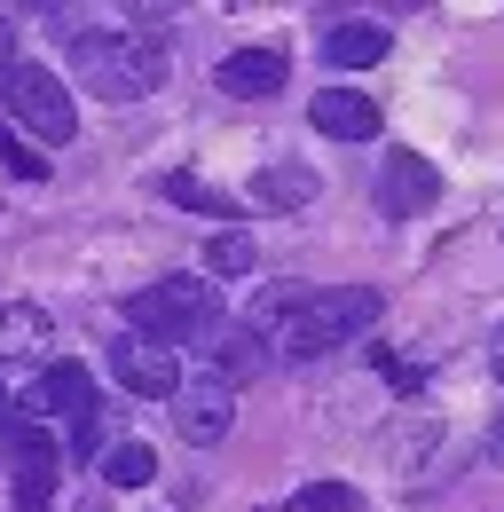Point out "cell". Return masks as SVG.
<instances>
[{
    "label": "cell",
    "mask_w": 504,
    "mask_h": 512,
    "mask_svg": "<svg viewBox=\"0 0 504 512\" xmlns=\"http://www.w3.org/2000/svg\"><path fill=\"white\" fill-rule=\"evenodd\" d=\"M213 87H221V95H237V103H260V95H276V87H284V56H276V48H237V56H221Z\"/></svg>",
    "instance_id": "cell-10"
},
{
    "label": "cell",
    "mask_w": 504,
    "mask_h": 512,
    "mask_svg": "<svg viewBox=\"0 0 504 512\" xmlns=\"http://www.w3.org/2000/svg\"><path fill=\"white\" fill-rule=\"evenodd\" d=\"M229 418H237V402H229V386H213V379H197L174 394V426H182V442H221L229 434Z\"/></svg>",
    "instance_id": "cell-9"
},
{
    "label": "cell",
    "mask_w": 504,
    "mask_h": 512,
    "mask_svg": "<svg viewBox=\"0 0 504 512\" xmlns=\"http://www.w3.org/2000/svg\"><path fill=\"white\" fill-rule=\"evenodd\" d=\"M87 402H95V379H87L79 363H48L40 386L24 394V418H32V410H63V418H71V410H87Z\"/></svg>",
    "instance_id": "cell-11"
},
{
    "label": "cell",
    "mask_w": 504,
    "mask_h": 512,
    "mask_svg": "<svg viewBox=\"0 0 504 512\" xmlns=\"http://www.w3.org/2000/svg\"><path fill=\"white\" fill-rule=\"evenodd\" d=\"M8 71H16V24L0 16V79H8Z\"/></svg>",
    "instance_id": "cell-21"
},
{
    "label": "cell",
    "mask_w": 504,
    "mask_h": 512,
    "mask_svg": "<svg viewBox=\"0 0 504 512\" xmlns=\"http://www.w3.org/2000/svg\"><path fill=\"white\" fill-rule=\"evenodd\" d=\"M497 371H504V323H497Z\"/></svg>",
    "instance_id": "cell-24"
},
{
    "label": "cell",
    "mask_w": 504,
    "mask_h": 512,
    "mask_svg": "<svg viewBox=\"0 0 504 512\" xmlns=\"http://www.w3.org/2000/svg\"><path fill=\"white\" fill-rule=\"evenodd\" d=\"M79 512H103V505H79Z\"/></svg>",
    "instance_id": "cell-25"
},
{
    "label": "cell",
    "mask_w": 504,
    "mask_h": 512,
    "mask_svg": "<svg viewBox=\"0 0 504 512\" xmlns=\"http://www.w3.org/2000/svg\"><path fill=\"white\" fill-rule=\"evenodd\" d=\"M63 449H71L79 465L103 449V402H87V410H71V418H63Z\"/></svg>",
    "instance_id": "cell-18"
},
{
    "label": "cell",
    "mask_w": 504,
    "mask_h": 512,
    "mask_svg": "<svg viewBox=\"0 0 504 512\" xmlns=\"http://www.w3.org/2000/svg\"><path fill=\"white\" fill-rule=\"evenodd\" d=\"M197 355H205V379L229 386V394H237L245 379H260V371H268V339H260L252 323H213V331L197 339Z\"/></svg>",
    "instance_id": "cell-5"
},
{
    "label": "cell",
    "mask_w": 504,
    "mask_h": 512,
    "mask_svg": "<svg viewBox=\"0 0 504 512\" xmlns=\"http://www.w3.org/2000/svg\"><path fill=\"white\" fill-rule=\"evenodd\" d=\"M386 48H394V32H386V24H331V32H323V64H339V71L378 64Z\"/></svg>",
    "instance_id": "cell-12"
},
{
    "label": "cell",
    "mask_w": 504,
    "mask_h": 512,
    "mask_svg": "<svg viewBox=\"0 0 504 512\" xmlns=\"http://www.w3.org/2000/svg\"><path fill=\"white\" fill-rule=\"evenodd\" d=\"M71 71L103 103H134V95L166 87V48L150 32H71Z\"/></svg>",
    "instance_id": "cell-2"
},
{
    "label": "cell",
    "mask_w": 504,
    "mask_h": 512,
    "mask_svg": "<svg viewBox=\"0 0 504 512\" xmlns=\"http://www.w3.org/2000/svg\"><path fill=\"white\" fill-rule=\"evenodd\" d=\"M166 197H182V205H197V213H229V197H221V190H205L197 174H174V182H166Z\"/></svg>",
    "instance_id": "cell-19"
},
{
    "label": "cell",
    "mask_w": 504,
    "mask_h": 512,
    "mask_svg": "<svg viewBox=\"0 0 504 512\" xmlns=\"http://www.w3.org/2000/svg\"><path fill=\"white\" fill-rule=\"evenodd\" d=\"M252 268V237L245 229H221L213 245H205V276H245Z\"/></svg>",
    "instance_id": "cell-17"
},
{
    "label": "cell",
    "mask_w": 504,
    "mask_h": 512,
    "mask_svg": "<svg viewBox=\"0 0 504 512\" xmlns=\"http://www.w3.org/2000/svg\"><path fill=\"white\" fill-rule=\"evenodd\" d=\"M371 323H378L371 284H323V292H292V300H284V316L268 323V347L292 355V363H315V355L363 339Z\"/></svg>",
    "instance_id": "cell-1"
},
{
    "label": "cell",
    "mask_w": 504,
    "mask_h": 512,
    "mask_svg": "<svg viewBox=\"0 0 504 512\" xmlns=\"http://www.w3.org/2000/svg\"><path fill=\"white\" fill-rule=\"evenodd\" d=\"M111 379L126 394H142V402H174L182 394V363H174V347H158V339H119L111 347Z\"/></svg>",
    "instance_id": "cell-6"
},
{
    "label": "cell",
    "mask_w": 504,
    "mask_h": 512,
    "mask_svg": "<svg viewBox=\"0 0 504 512\" xmlns=\"http://www.w3.org/2000/svg\"><path fill=\"white\" fill-rule=\"evenodd\" d=\"M252 205H268V213H300V205H315V174H308V166H268V174H252Z\"/></svg>",
    "instance_id": "cell-13"
},
{
    "label": "cell",
    "mask_w": 504,
    "mask_h": 512,
    "mask_svg": "<svg viewBox=\"0 0 504 512\" xmlns=\"http://www.w3.org/2000/svg\"><path fill=\"white\" fill-rule=\"evenodd\" d=\"M308 119H315V134H331V142H371L378 134V103L363 95V87H315Z\"/></svg>",
    "instance_id": "cell-8"
},
{
    "label": "cell",
    "mask_w": 504,
    "mask_h": 512,
    "mask_svg": "<svg viewBox=\"0 0 504 512\" xmlns=\"http://www.w3.org/2000/svg\"><path fill=\"white\" fill-rule=\"evenodd\" d=\"M126 323L150 331L158 347L166 339H205L213 331V276H158L126 300Z\"/></svg>",
    "instance_id": "cell-3"
},
{
    "label": "cell",
    "mask_w": 504,
    "mask_h": 512,
    "mask_svg": "<svg viewBox=\"0 0 504 512\" xmlns=\"http://www.w3.org/2000/svg\"><path fill=\"white\" fill-rule=\"evenodd\" d=\"M489 465H504V410L489 418Z\"/></svg>",
    "instance_id": "cell-22"
},
{
    "label": "cell",
    "mask_w": 504,
    "mask_h": 512,
    "mask_svg": "<svg viewBox=\"0 0 504 512\" xmlns=\"http://www.w3.org/2000/svg\"><path fill=\"white\" fill-rule=\"evenodd\" d=\"M40 347H48V308H32V300L0 308V355H40Z\"/></svg>",
    "instance_id": "cell-15"
},
{
    "label": "cell",
    "mask_w": 504,
    "mask_h": 512,
    "mask_svg": "<svg viewBox=\"0 0 504 512\" xmlns=\"http://www.w3.org/2000/svg\"><path fill=\"white\" fill-rule=\"evenodd\" d=\"M434 197H441V174L418 158V150H386V166H378V213L410 221V213H426Z\"/></svg>",
    "instance_id": "cell-7"
},
{
    "label": "cell",
    "mask_w": 504,
    "mask_h": 512,
    "mask_svg": "<svg viewBox=\"0 0 504 512\" xmlns=\"http://www.w3.org/2000/svg\"><path fill=\"white\" fill-rule=\"evenodd\" d=\"M0 158H8V174H24V182H40V174H48V158H40V150H24L16 134L0 142Z\"/></svg>",
    "instance_id": "cell-20"
},
{
    "label": "cell",
    "mask_w": 504,
    "mask_h": 512,
    "mask_svg": "<svg viewBox=\"0 0 504 512\" xmlns=\"http://www.w3.org/2000/svg\"><path fill=\"white\" fill-rule=\"evenodd\" d=\"M284 512H363V489H347V481H308Z\"/></svg>",
    "instance_id": "cell-16"
},
{
    "label": "cell",
    "mask_w": 504,
    "mask_h": 512,
    "mask_svg": "<svg viewBox=\"0 0 504 512\" xmlns=\"http://www.w3.org/2000/svg\"><path fill=\"white\" fill-rule=\"evenodd\" d=\"M0 95H8V119H16V127H32L40 142H71V127H79L71 87H63L48 64H16L8 79H0Z\"/></svg>",
    "instance_id": "cell-4"
},
{
    "label": "cell",
    "mask_w": 504,
    "mask_h": 512,
    "mask_svg": "<svg viewBox=\"0 0 504 512\" xmlns=\"http://www.w3.org/2000/svg\"><path fill=\"white\" fill-rule=\"evenodd\" d=\"M103 481H111V489H150V481H158V449L150 442H111L103 449Z\"/></svg>",
    "instance_id": "cell-14"
},
{
    "label": "cell",
    "mask_w": 504,
    "mask_h": 512,
    "mask_svg": "<svg viewBox=\"0 0 504 512\" xmlns=\"http://www.w3.org/2000/svg\"><path fill=\"white\" fill-rule=\"evenodd\" d=\"M16 418H24V402H16V394H8V379H0V426H16Z\"/></svg>",
    "instance_id": "cell-23"
}]
</instances>
